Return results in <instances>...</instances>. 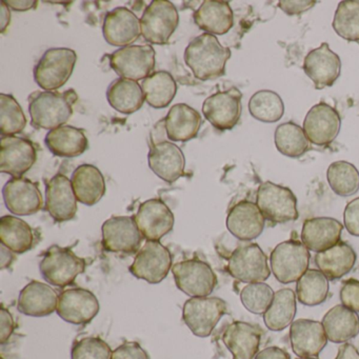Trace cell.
<instances>
[{"instance_id":"1","label":"cell","mask_w":359,"mask_h":359,"mask_svg":"<svg viewBox=\"0 0 359 359\" xmlns=\"http://www.w3.org/2000/svg\"><path fill=\"white\" fill-rule=\"evenodd\" d=\"M231 50L224 47L215 35L203 34L190 41L184 51V62L201 81H213L226 74Z\"/></svg>"},{"instance_id":"2","label":"cell","mask_w":359,"mask_h":359,"mask_svg":"<svg viewBox=\"0 0 359 359\" xmlns=\"http://www.w3.org/2000/svg\"><path fill=\"white\" fill-rule=\"evenodd\" d=\"M79 95L73 89L65 92L37 91L29 96L31 123L36 129L52 130L66 126L73 115Z\"/></svg>"},{"instance_id":"3","label":"cell","mask_w":359,"mask_h":359,"mask_svg":"<svg viewBox=\"0 0 359 359\" xmlns=\"http://www.w3.org/2000/svg\"><path fill=\"white\" fill-rule=\"evenodd\" d=\"M87 262L71 248L52 245L43 253L39 264L41 276L52 285L66 287L73 285L79 275L85 273Z\"/></svg>"},{"instance_id":"4","label":"cell","mask_w":359,"mask_h":359,"mask_svg":"<svg viewBox=\"0 0 359 359\" xmlns=\"http://www.w3.org/2000/svg\"><path fill=\"white\" fill-rule=\"evenodd\" d=\"M77 54L69 48H52L47 50L35 66L34 81L46 91H56L70 79Z\"/></svg>"},{"instance_id":"5","label":"cell","mask_w":359,"mask_h":359,"mask_svg":"<svg viewBox=\"0 0 359 359\" xmlns=\"http://www.w3.org/2000/svg\"><path fill=\"white\" fill-rule=\"evenodd\" d=\"M310 251L297 239L279 243L271 253V271L279 283H297L309 270Z\"/></svg>"},{"instance_id":"6","label":"cell","mask_w":359,"mask_h":359,"mask_svg":"<svg viewBox=\"0 0 359 359\" xmlns=\"http://www.w3.org/2000/svg\"><path fill=\"white\" fill-rule=\"evenodd\" d=\"M256 205L264 219L272 224H287L295 222L299 213L297 198L287 187L274 182H264L258 188Z\"/></svg>"},{"instance_id":"7","label":"cell","mask_w":359,"mask_h":359,"mask_svg":"<svg viewBox=\"0 0 359 359\" xmlns=\"http://www.w3.org/2000/svg\"><path fill=\"white\" fill-rule=\"evenodd\" d=\"M178 24L177 9L168 0H154L140 18L142 37L151 45H167Z\"/></svg>"},{"instance_id":"8","label":"cell","mask_w":359,"mask_h":359,"mask_svg":"<svg viewBox=\"0 0 359 359\" xmlns=\"http://www.w3.org/2000/svg\"><path fill=\"white\" fill-rule=\"evenodd\" d=\"M228 304L219 297H192L184 302L182 319L195 336L209 337L224 315Z\"/></svg>"},{"instance_id":"9","label":"cell","mask_w":359,"mask_h":359,"mask_svg":"<svg viewBox=\"0 0 359 359\" xmlns=\"http://www.w3.org/2000/svg\"><path fill=\"white\" fill-rule=\"evenodd\" d=\"M172 274L178 289L191 297H208L218 283L211 266L198 258L173 264Z\"/></svg>"},{"instance_id":"10","label":"cell","mask_w":359,"mask_h":359,"mask_svg":"<svg viewBox=\"0 0 359 359\" xmlns=\"http://www.w3.org/2000/svg\"><path fill=\"white\" fill-rule=\"evenodd\" d=\"M229 274L241 283H264L270 277L268 258L257 243L239 245L228 258Z\"/></svg>"},{"instance_id":"11","label":"cell","mask_w":359,"mask_h":359,"mask_svg":"<svg viewBox=\"0 0 359 359\" xmlns=\"http://www.w3.org/2000/svg\"><path fill=\"white\" fill-rule=\"evenodd\" d=\"M171 252L161 241H146L136 253L129 271L151 285L161 283L173 266Z\"/></svg>"},{"instance_id":"12","label":"cell","mask_w":359,"mask_h":359,"mask_svg":"<svg viewBox=\"0 0 359 359\" xmlns=\"http://www.w3.org/2000/svg\"><path fill=\"white\" fill-rule=\"evenodd\" d=\"M155 54L150 45L121 48L110 55L111 68L121 79L144 81L154 73Z\"/></svg>"},{"instance_id":"13","label":"cell","mask_w":359,"mask_h":359,"mask_svg":"<svg viewBox=\"0 0 359 359\" xmlns=\"http://www.w3.org/2000/svg\"><path fill=\"white\" fill-rule=\"evenodd\" d=\"M241 100L243 93L237 88L216 92L203 102V116L219 131L232 130L241 119Z\"/></svg>"},{"instance_id":"14","label":"cell","mask_w":359,"mask_h":359,"mask_svg":"<svg viewBox=\"0 0 359 359\" xmlns=\"http://www.w3.org/2000/svg\"><path fill=\"white\" fill-rule=\"evenodd\" d=\"M102 247L112 253L133 254L140 251L142 236L131 216H113L102 228Z\"/></svg>"},{"instance_id":"15","label":"cell","mask_w":359,"mask_h":359,"mask_svg":"<svg viewBox=\"0 0 359 359\" xmlns=\"http://www.w3.org/2000/svg\"><path fill=\"white\" fill-rule=\"evenodd\" d=\"M100 302L93 292L83 287L62 291L58 297V316L67 323L85 325L91 323L100 312Z\"/></svg>"},{"instance_id":"16","label":"cell","mask_w":359,"mask_h":359,"mask_svg":"<svg viewBox=\"0 0 359 359\" xmlns=\"http://www.w3.org/2000/svg\"><path fill=\"white\" fill-rule=\"evenodd\" d=\"M341 118L335 108L320 102L311 108L304 121V132L311 144L329 146L339 134Z\"/></svg>"},{"instance_id":"17","label":"cell","mask_w":359,"mask_h":359,"mask_svg":"<svg viewBox=\"0 0 359 359\" xmlns=\"http://www.w3.org/2000/svg\"><path fill=\"white\" fill-rule=\"evenodd\" d=\"M34 144L18 136H3L0 147V171L13 177H22L35 165Z\"/></svg>"},{"instance_id":"18","label":"cell","mask_w":359,"mask_h":359,"mask_svg":"<svg viewBox=\"0 0 359 359\" xmlns=\"http://www.w3.org/2000/svg\"><path fill=\"white\" fill-rule=\"evenodd\" d=\"M6 207L14 215L36 214L43 207L39 184L26 177H12L3 189Z\"/></svg>"},{"instance_id":"19","label":"cell","mask_w":359,"mask_h":359,"mask_svg":"<svg viewBox=\"0 0 359 359\" xmlns=\"http://www.w3.org/2000/svg\"><path fill=\"white\" fill-rule=\"evenodd\" d=\"M135 222L147 241H159L169 234L174 226V214L161 199L144 201L138 208Z\"/></svg>"},{"instance_id":"20","label":"cell","mask_w":359,"mask_h":359,"mask_svg":"<svg viewBox=\"0 0 359 359\" xmlns=\"http://www.w3.org/2000/svg\"><path fill=\"white\" fill-rule=\"evenodd\" d=\"M77 201L72 182L64 174H56L46 182L45 210L56 222L74 219Z\"/></svg>"},{"instance_id":"21","label":"cell","mask_w":359,"mask_h":359,"mask_svg":"<svg viewBox=\"0 0 359 359\" xmlns=\"http://www.w3.org/2000/svg\"><path fill=\"white\" fill-rule=\"evenodd\" d=\"M304 71L317 90L332 87L340 76L341 60L327 43L309 52L304 58Z\"/></svg>"},{"instance_id":"22","label":"cell","mask_w":359,"mask_h":359,"mask_svg":"<svg viewBox=\"0 0 359 359\" xmlns=\"http://www.w3.org/2000/svg\"><path fill=\"white\" fill-rule=\"evenodd\" d=\"M149 167L163 182L173 184L184 175L186 158L180 147L168 140L153 142L148 154Z\"/></svg>"},{"instance_id":"23","label":"cell","mask_w":359,"mask_h":359,"mask_svg":"<svg viewBox=\"0 0 359 359\" xmlns=\"http://www.w3.org/2000/svg\"><path fill=\"white\" fill-rule=\"evenodd\" d=\"M102 34L109 45L129 47L142 35L140 20L127 8H115L104 18Z\"/></svg>"},{"instance_id":"24","label":"cell","mask_w":359,"mask_h":359,"mask_svg":"<svg viewBox=\"0 0 359 359\" xmlns=\"http://www.w3.org/2000/svg\"><path fill=\"white\" fill-rule=\"evenodd\" d=\"M226 229L241 241L257 238L264 232L266 219L256 203L241 201L233 205L226 216Z\"/></svg>"},{"instance_id":"25","label":"cell","mask_w":359,"mask_h":359,"mask_svg":"<svg viewBox=\"0 0 359 359\" xmlns=\"http://www.w3.org/2000/svg\"><path fill=\"white\" fill-rule=\"evenodd\" d=\"M262 337V330L258 325L234 321L226 327L222 339L233 359H255Z\"/></svg>"},{"instance_id":"26","label":"cell","mask_w":359,"mask_h":359,"mask_svg":"<svg viewBox=\"0 0 359 359\" xmlns=\"http://www.w3.org/2000/svg\"><path fill=\"white\" fill-rule=\"evenodd\" d=\"M292 350L298 357H317L327 344L323 323L311 319H298L290 327Z\"/></svg>"},{"instance_id":"27","label":"cell","mask_w":359,"mask_h":359,"mask_svg":"<svg viewBox=\"0 0 359 359\" xmlns=\"http://www.w3.org/2000/svg\"><path fill=\"white\" fill-rule=\"evenodd\" d=\"M58 297L51 285L33 280L20 291L18 309L27 316H49L57 310Z\"/></svg>"},{"instance_id":"28","label":"cell","mask_w":359,"mask_h":359,"mask_svg":"<svg viewBox=\"0 0 359 359\" xmlns=\"http://www.w3.org/2000/svg\"><path fill=\"white\" fill-rule=\"evenodd\" d=\"M344 226L332 217H314L304 222L302 241L310 251L320 253L337 245Z\"/></svg>"},{"instance_id":"29","label":"cell","mask_w":359,"mask_h":359,"mask_svg":"<svg viewBox=\"0 0 359 359\" xmlns=\"http://www.w3.org/2000/svg\"><path fill=\"white\" fill-rule=\"evenodd\" d=\"M201 125V114L186 104H174L163 119L165 134L171 142H187L194 140Z\"/></svg>"},{"instance_id":"30","label":"cell","mask_w":359,"mask_h":359,"mask_svg":"<svg viewBox=\"0 0 359 359\" xmlns=\"http://www.w3.org/2000/svg\"><path fill=\"white\" fill-rule=\"evenodd\" d=\"M193 18L197 27L208 34L224 35L234 26V14L226 1L205 0Z\"/></svg>"},{"instance_id":"31","label":"cell","mask_w":359,"mask_h":359,"mask_svg":"<svg viewBox=\"0 0 359 359\" xmlns=\"http://www.w3.org/2000/svg\"><path fill=\"white\" fill-rule=\"evenodd\" d=\"M45 144L52 154L62 158L81 156L89 148L85 130L73 126H62L46 135Z\"/></svg>"},{"instance_id":"32","label":"cell","mask_w":359,"mask_h":359,"mask_svg":"<svg viewBox=\"0 0 359 359\" xmlns=\"http://www.w3.org/2000/svg\"><path fill=\"white\" fill-rule=\"evenodd\" d=\"M0 241L13 253L24 254L37 245L39 234L25 220L6 215L0 219Z\"/></svg>"},{"instance_id":"33","label":"cell","mask_w":359,"mask_h":359,"mask_svg":"<svg viewBox=\"0 0 359 359\" xmlns=\"http://www.w3.org/2000/svg\"><path fill=\"white\" fill-rule=\"evenodd\" d=\"M71 182L77 201L88 207L100 203L106 194L104 175L95 165L86 163L77 167L73 172Z\"/></svg>"},{"instance_id":"34","label":"cell","mask_w":359,"mask_h":359,"mask_svg":"<svg viewBox=\"0 0 359 359\" xmlns=\"http://www.w3.org/2000/svg\"><path fill=\"white\" fill-rule=\"evenodd\" d=\"M356 258L354 249L348 243L339 241L329 250L317 253L315 264L329 280H337L352 271Z\"/></svg>"},{"instance_id":"35","label":"cell","mask_w":359,"mask_h":359,"mask_svg":"<svg viewBox=\"0 0 359 359\" xmlns=\"http://www.w3.org/2000/svg\"><path fill=\"white\" fill-rule=\"evenodd\" d=\"M321 323L327 340L334 344H344L359 334L358 314L341 304L327 311Z\"/></svg>"},{"instance_id":"36","label":"cell","mask_w":359,"mask_h":359,"mask_svg":"<svg viewBox=\"0 0 359 359\" xmlns=\"http://www.w3.org/2000/svg\"><path fill=\"white\" fill-rule=\"evenodd\" d=\"M109 104L121 114L137 112L146 102L142 85L131 79H115L107 90Z\"/></svg>"},{"instance_id":"37","label":"cell","mask_w":359,"mask_h":359,"mask_svg":"<svg viewBox=\"0 0 359 359\" xmlns=\"http://www.w3.org/2000/svg\"><path fill=\"white\" fill-rule=\"evenodd\" d=\"M296 293L289 287L278 290L270 308L264 314L266 327L270 331L279 332L293 323L296 315Z\"/></svg>"},{"instance_id":"38","label":"cell","mask_w":359,"mask_h":359,"mask_svg":"<svg viewBox=\"0 0 359 359\" xmlns=\"http://www.w3.org/2000/svg\"><path fill=\"white\" fill-rule=\"evenodd\" d=\"M144 97L154 109L167 108L177 93V85L171 73L158 71L142 81Z\"/></svg>"},{"instance_id":"39","label":"cell","mask_w":359,"mask_h":359,"mask_svg":"<svg viewBox=\"0 0 359 359\" xmlns=\"http://www.w3.org/2000/svg\"><path fill=\"white\" fill-rule=\"evenodd\" d=\"M329 295V279L316 269H309L297 281L296 297L308 306H319Z\"/></svg>"},{"instance_id":"40","label":"cell","mask_w":359,"mask_h":359,"mask_svg":"<svg viewBox=\"0 0 359 359\" xmlns=\"http://www.w3.org/2000/svg\"><path fill=\"white\" fill-rule=\"evenodd\" d=\"M274 140L277 150L291 158H299L310 150V142L304 129L292 121L281 123L277 127Z\"/></svg>"},{"instance_id":"41","label":"cell","mask_w":359,"mask_h":359,"mask_svg":"<svg viewBox=\"0 0 359 359\" xmlns=\"http://www.w3.org/2000/svg\"><path fill=\"white\" fill-rule=\"evenodd\" d=\"M252 117L264 123H274L280 121L285 113V104L278 94L271 90L256 92L249 102Z\"/></svg>"},{"instance_id":"42","label":"cell","mask_w":359,"mask_h":359,"mask_svg":"<svg viewBox=\"0 0 359 359\" xmlns=\"http://www.w3.org/2000/svg\"><path fill=\"white\" fill-rule=\"evenodd\" d=\"M327 180L332 191L338 196L348 197L359 190V172L354 165L339 161L330 165Z\"/></svg>"},{"instance_id":"43","label":"cell","mask_w":359,"mask_h":359,"mask_svg":"<svg viewBox=\"0 0 359 359\" xmlns=\"http://www.w3.org/2000/svg\"><path fill=\"white\" fill-rule=\"evenodd\" d=\"M332 27L338 36L359 43V0H344L339 3Z\"/></svg>"},{"instance_id":"44","label":"cell","mask_w":359,"mask_h":359,"mask_svg":"<svg viewBox=\"0 0 359 359\" xmlns=\"http://www.w3.org/2000/svg\"><path fill=\"white\" fill-rule=\"evenodd\" d=\"M26 115L18 100L10 94H0V131L3 136H15L24 131Z\"/></svg>"},{"instance_id":"45","label":"cell","mask_w":359,"mask_h":359,"mask_svg":"<svg viewBox=\"0 0 359 359\" xmlns=\"http://www.w3.org/2000/svg\"><path fill=\"white\" fill-rule=\"evenodd\" d=\"M274 291L264 283H248L241 292V304L249 312L256 315H264L273 299Z\"/></svg>"},{"instance_id":"46","label":"cell","mask_w":359,"mask_h":359,"mask_svg":"<svg viewBox=\"0 0 359 359\" xmlns=\"http://www.w3.org/2000/svg\"><path fill=\"white\" fill-rule=\"evenodd\" d=\"M113 351L100 337H83L76 340L71 350V359H112Z\"/></svg>"},{"instance_id":"47","label":"cell","mask_w":359,"mask_h":359,"mask_svg":"<svg viewBox=\"0 0 359 359\" xmlns=\"http://www.w3.org/2000/svg\"><path fill=\"white\" fill-rule=\"evenodd\" d=\"M340 300L342 306L355 313H359V280L348 279L340 287Z\"/></svg>"},{"instance_id":"48","label":"cell","mask_w":359,"mask_h":359,"mask_svg":"<svg viewBox=\"0 0 359 359\" xmlns=\"http://www.w3.org/2000/svg\"><path fill=\"white\" fill-rule=\"evenodd\" d=\"M112 359H150L138 342L127 341L113 351Z\"/></svg>"},{"instance_id":"49","label":"cell","mask_w":359,"mask_h":359,"mask_svg":"<svg viewBox=\"0 0 359 359\" xmlns=\"http://www.w3.org/2000/svg\"><path fill=\"white\" fill-rule=\"evenodd\" d=\"M344 224L353 236L359 237V197L346 205L344 213Z\"/></svg>"},{"instance_id":"50","label":"cell","mask_w":359,"mask_h":359,"mask_svg":"<svg viewBox=\"0 0 359 359\" xmlns=\"http://www.w3.org/2000/svg\"><path fill=\"white\" fill-rule=\"evenodd\" d=\"M0 344H6L13 334L15 323L11 313L4 306H1L0 311Z\"/></svg>"},{"instance_id":"51","label":"cell","mask_w":359,"mask_h":359,"mask_svg":"<svg viewBox=\"0 0 359 359\" xmlns=\"http://www.w3.org/2000/svg\"><path fill=\"white\" fill-rule=\"evenodd\" d=\"M316 5V1H279L278 8L287 15H300Z\"/></svg>"},{"instance_id":"52","label":"cell","mask_w":359,"mask_h":359,"mask_svg":"<svg viewBox=\"0 0 359 359\" xmlns=\"http://www.w3.org/2000/svg\"><path fill=\"white\" fill-rule=\"evenodd\" d=\"M255 359H291L289 353L278 346H268L258 352Z\"/></svg>"},{"instance_id":"53","label":"cell","mask_w":359,"mask_h":359,"mask_svg":"<svg viewBox=\"0 0 359 359\" xmlns=\"http://www.w3.org/2000/svg\"><path fill=\"white\" fill-rule=\"evenodd\" d=\"M335 359H359V351L353 344L346 342L338 348Z\"/></svg>"},{"instance_id":"54","label":"cell","mask_w":359,"mask_h":359,"mask_svg":"<svg viewBox=\"0 0 359 359\" xmlns=\"http://www.w3.org/2000/svg\"><path fill=\"white\" fill-rule=\"evenodd\" d=\"M6 4H7L8 7L10 8V9L14 10V11H18V12H25L28 11V10L31 9H35V8L37 7V1L36 0H22V1H11V0H9V1H6Z\"/></svg>"},{"instance_id":"55","label":"cell","mask_w":359,"mask_h":359,"mask_svg":"<svg viewBox=\"0 0 359 359\" xmlns=\"http://www.w3.org/2000/svg\"><path fill=\"white\" fill-rule=\"evenodd\" d=\"M1 18H0V31L1 33H5L8 27L10 26L11 22V12L10 8L8 7L6 1H1Z\"/></svg>"},{"instance_id":"56","label":"cell","mask_w":359,"mask_h":359,"mask_svg":"<svg viewBox=\"0 0 359 359\" xmlns=\"http://www.w3.org/2000/svg\"><path fill=\"white\" fill-rule=\"evenodd\" d=\"M14 259L15 256L13 255V252L1 245V270L9 268Z\"/></svg>"},{"instance_id":"57","label":"cell","mask_w":359,"mask_h":359,"mask_svg":"<svg viewBox=\"0 0 359 359\" xmlns=\"http://www.w3.org/2000/svg\"><path fill=\"white\" fill-rule=\"evenodd\" d=\"M296 359H318L317 357H298Z\"/></svg>"},{"instance_id":"58","label":"cell","mask_w":359,"mask_h":359,"mask_svg":"<svg viewBox=\"0 0 359 359\" xmlns=\"http://www.w3.org/2000/svg\"><path fill=\"white\" fill-rule=\"evenodd\" d=\"M1 359H5V358H4V357H1Z\"/></svg>"}]
</instances>
